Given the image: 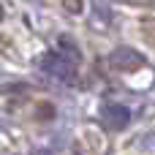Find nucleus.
Wrapping results in <instances>:
<instances>
[{"label":"nucleus","mask_w":155,"mask_h":155,"mask_svg":"<svg viewBox=\"0 0 155 155\" xmlns=\"http://www.w3.org/2000/svg\"><path fill=\"white\" fill-rule=\"evenodd\" d=\"M101 120L112 128V131H123L128 123H131V112L123 106V104H106L101 109Z\"/></svg>","instance_id":"nucleus-2"},{"label":"nucleus","mask_w":155,"mask_h":155,"mask_svg":"<svg viewBox=\"0 0 155 155\" xmlns=\"http://www.w3.org/2000/svg\"><path fill=\"white\" fill-rule=\"evenodd\" d=\"M76 65H79V54H76V46L71 49L68 46V52H46L44 54V60H41V68L44 71H49L52 76H60V79H74L76 76Z\"/></svg>","instance_id":"nucleus-1"},{"label":"nucleus","mask_w":155,"mask_h":155,"mask_svg":"<svg viewBox=\"0 0 155 155\" xmlns=\"http://www.w3.org/2000/svg\"><path fill=\"white\" fill-rule=\"evenodd\" d=\"M0 22H3V5H0Z\"/></svg>","instance_id":"nucleus-4"},{"label":"nucleus","mask_w":155,"mask_h":155,"mask_svg":"<svg viewBox=\"0 0 155 155\" xmlns=\"http://www.w3.org/2000/svg\"><path fill=\"white\" fill-rule=\"evenodd\" d=\"M109 63L117 68V71H134V68H142L144 65V57L136 54L134 49H114Z\"/></svg>","instance_id":"nucleus-3"}]
</instances>
